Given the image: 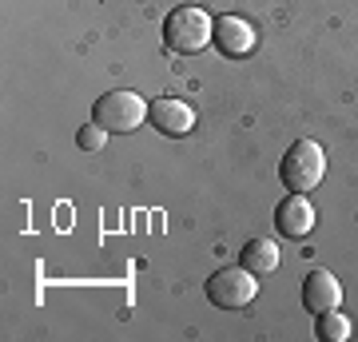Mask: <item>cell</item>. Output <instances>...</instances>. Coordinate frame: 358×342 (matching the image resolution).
I'll return each mask as SVG.
<instances>
[{"instance_id":"6da1fadb","label":"cell","mask_w":358,"mask_h":342,"mask_svg":"<svg viewBox=\"0 0 358 342\" xmlns=\"http://www.w3.org/2000/svg\"><path fill=\"white\" fill-rule=\"evenodd\" d=\"M279 179L287 191H315L327 179V152L315 140H294L279 164Z\"/></svg>"},{"instance_id":"7a4b0ae2","label":"cell","mask_w":358,"mask_h":342,"mask_svg":"<svg viewBox=\"0 0 358 342\" xmlns=\"http://www.w3.org/2000/svg\"><path fill=\"white\" fill-rule=\"evenodd\" d=\"M211 32H215V20L203 8H192V4L167 13V20H164V44L171 52H179V56H192V52L207 48Z\"/></svg>"},{"instance_id":"3957f363","label":"cell","mask_w":358,"mask_h":342,"mask_svg":"<svg viewBox=\"0 0 358 342\" xmlns=\"http://www.w3.org/2000/svg\"><path fill=\"white\" fill-rule=\"evenodd\" d=\"M203 294L219 306V311H243V306L255 303L259 275H255V271H247L243 263H239V266H223V271H215V275L207 279Z\"/></svg>"},{"instance_id":"277c9868","label":"cell","mask_w":358,"mask_h":342,"mask_svg":"<svg viewBox=\"0 0 358 342\" xmlns=\"http://www.w3.org/2000/svg\"><path fill=\"white\" fill-rule=\"evenodd\" d=\"M92 120H96L103 131H112V136H128V131H136V127L148 120V104H143V96H136V92H108V96L96 100Z\"/></svg>"},{"instance_id":"5b68a950","label":"cell","mask_w":358,"mask_h":342,"mask_svg":"<svg viewBox=\"0 0 358 342\" xmlns=\"http://www.w3.org/2000/svg\"><path fill=\"white\" fill-rule=\"evenodd\" d=\"M275 227H279V235H287V239H307L310 231H315V207H310V199L303 191H291V195L275 207Z\"/></svg>"},{"instance_id":"8992f818","label":"cell","mask_w":358,"mask_h":342,"mask_svg":"<svg viewBox=\"0 0 358 342\" xmlns=\"http://www.w3.org/2000/svg\"><path fill=\"white\" fill-rule=\"evenodd\" d=\"M255 40H259L255 28H251V20H243V16H219V20H215V32H211V44H215L223 56H231V60L251 56Z\"/></svg>"},{"instance_id":"52a82bcc","label":"cell","mask_w":358,"mask_h":342,"mask_svg":"<svg viewBox=\"0 0 358 342\" xmlns=\"http://www.w3.org/2000/svg\"><path fill=\"white\" fill-rule=\"evenodd\" d=\"M338 303H343V287H338L331 271H310L303 279V306L315 318L327 315V311H338Z\"/></svg>"},{"instance_id":"ba28073f","label":"cell","mask_w":358,"mask_h":342,"mask_svg":"<svg viewBox=\"0 0 358 342\" xmlns=\"http://www.w3.org/2000/svg\"><path fill=\"white\" fill-rule=\"evenodd\" d=\"M148 120H152L164 136H187L195 127V112L183 100H176V96H164V100L148 104Z\"/></svg>"},{"instance_id":"9c48e42d","label":"cell","mask_w":358,"mask_h":342,"mask_svg":"<svg viewBox=\"0 0 358 342\" xmlns=\"http://www.w3.org/2000/svg\"><path fill=\"white\" fill-rule=\"evenodd\" d=\"M239 263L263 279V275H271V271L279 266V247H275L271 239H251L243 251H239Z\"/></svg>"},{"instance_id":"30bf717a","label":"cell","mask_w":358,"mask_h":342,"mask_svg":"<svg viewBox=\"0 0 358 342\" xmlns=\"http://www.w3.org/2000/svg\"><path fill=\"white\" fill-rule=\"evenodd\" d=\"M315 339H319V342H346V339H350V318L338 315V311L319 315V318H315Z\"/></svg>"},{"instance_id":"8fae6325","label":"cell","mask_w":358,"mask_h":342,"mask_svg":"<svg viewBox=\"0 0 358 342\" xmlns=\"http://www.w3.org/2000/svg\"><path fill=\"white\" fill-rule=\"evenodd\" d=\"M103 140H108V131H103L96 120H92L88 127H80L76 131V143H80V152H100L103 148Z\"/></svg>"}]
</instances>
